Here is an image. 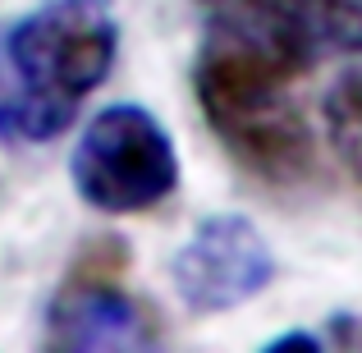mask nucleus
<instances>
[{
	"label": "nucleus",
	"instance_id": "1",
	"mask_svg": "<svg viewBox=\"0 0 362 353\" xmlns=\"http://www.w3.org/2000/svg\"><path fill=\"white\" fill-rule=\"evenodd\" d=\"M119 28L101 0H46L0 28V142L42 147L110 79Z\"/></svg>",
	"mask_w": 362,
	"mask_h": 353
},
{
	"label": "nucleus",
	"instance_id": "2",
	"mask_svg": "<svg viewBox=\"0 0 362 353\" xmlns=\"http://www.w3.org/2000/svg\"><path fill=\"white\" fill-rule=\"evenodd\" d=\"M289 83L293 79H284L280 69L230 46H197V110L221 138V147L234 156V166L271 188H293L317 175V138Z\"/></svg>",
	"mask_w": 362,
	"mask_h": 353
},
{
	"label": "nucleus",
	"instance_id": "3",
	"mask_svg": "<svg viewBox=\"0 0 362 353\" xmlns=\"http://www.w3.org/2000/svg\"><path fill=\"white\" fill-rule=\"evenodd\" d=\"M202 42L280 69L284 79L330 55H362V0H197Z\"/></svg>",
	"mask_w": 362,
	"mask_h": 353
},
{
	"label": "nucleus",
	"instance_id": "4",
	"mask_svg": "<svg viewBox=\"0 0 362 353\" xmlns=\"http://www.w3.org/2000/svg\"><path fill=\"white\" fill-rule=\"evenodd\" d=\"M74 188L106 216L151 212L179 188V151L147 106L115 101L83 129L69 156Z\"/></svg>",
	"mask_w": 362,
	"mask_h": 353
},
{
	"label": "nucleus",
	"instance_id": "5",
	"mask_svg": "<svg viewBox=\"0 0 362 353\" xmlns=\"http://www.w3.org/2000/svg\"><path fill=\"white\" fill-rule=\"evenodd\" d=\"M170 280L188 312L211 317L257 299L275 280V253L247 216L221 212L193 225L170 262Z\"/></svg>",
	"mask_w": 362,
	"mask_h": 353
},
{
	"label": "nucleus",
	"instance_id": "6",
	"mask_svg": "<svg viewBox=\"0 0 362 353\" xmlns=\"http://www.w3.org/2000/svg\"><path fill=\"white\" fill-rule=\"evenodd\" d=\"M46 335L60 349H151L156 330L138 299L101 275H74L46 312Z\"/></svg>",
	"mask_w": 362,
	"mask_h": 353
},
{
	"label": "nucleus",
	"instance_id": "7",
	"mask_svg": "<svg viewBox=\"0 0 362 353\" xmlns=\"http://www.w3.org/2000/svg\"><path fill=\"white\" fill-rule=\"evenodd\" d=\"M326 142L335 161L362 184V64L344 69L326 92Z\"/></svg>",
	"mask_w": 362,
	"mask_h": 353
},
{
	"label": "nucleus",
	"instance_id": "8",
	"mask_svg": "<svg viewBox=\"0 0 362 353\" xmlns=\"http://www.w3.org/2000/svg\"><path fill=\"white\" fill-rule=\"evenodd\" d=\"M266 349H271V353H284V349H321V340L308 335V330H289V335L266 340Z\"/></svg>",
	"mask_w": 362,
	"mask_h": 353
}]
</instances>
